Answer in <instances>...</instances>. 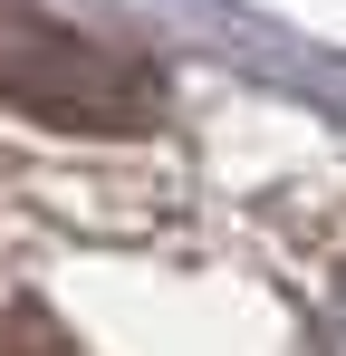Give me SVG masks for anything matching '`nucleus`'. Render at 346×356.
I'll return each mask as SVG.
<instances>
[{
  "instance_id": "nucleus-1",
  "label": "nucleus",
  "mask_w": 346,
  "mask_h": 356,
  "mask_svg": "<svg viewBox=\"0 0 346 356\" xmlns=\"http://www.w3.org/2000/svg\"><path fill=\"white\" fill-rule=\"evenodd\" d=\"M0 97H19L49 125H145L154 116V87L125 58L87 49L77 29H58L19 0H0Z\"/></svg>"
}]
</instances>
